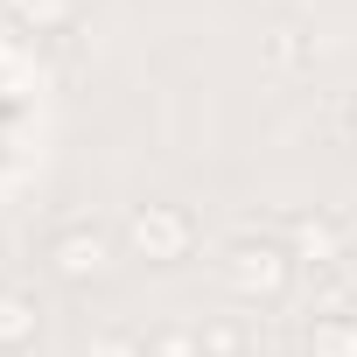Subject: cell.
<instances>
[{
    "mask_svg": "<svg viewBox=\"0 0 357 357\" xmlns=\"http://www.w3.org/2000/svg\"><path fill=\"white\" fill-rule=\"evenodd\" d=\"M126 238H133V252H147V259H183L190 238H197V225H190V211H175V204H147V211H133Z\"/></svg>",
    "mask_w": 357,
    "mask_h": 357,
    "instance_id": "6da1fadb",
    "label": "cell"
},
{
    "mask_svg": "<svg viewBox=\"0 0 357 357\" xmlns=\"http://www.w3.org/2000/svg\"><path fill=\"white\" fill-rule=\"evenodd\" d=\"M280 280H287V252L280 245H231V287L238 294H280Z\"/></svg>",
    "mask_w": 357,
    "mask_h": 357,
    "instance_id": "7a4b0ae2",
    "label": "cell"
},
{
    "mask_svg": "<svg viewBox=\"0 0 357 357\" xmlns=\"http://www.w3.org/2000/svg\"><path fill=\"white\" fill-rule=\"evenodd\" d=\"M50 259H56V273L63 280H91V273H105V238L98 231H56V245H50Z\"/></svg>",
    "mask_w": 357,
    "mask_h": 357,
    "instance_id": "3957f363",
    "label": "cell"
},
{
    "mask_svg": "<svg viewBox=\"0 0 357 357\" xmlns=\"http://www.w3.org/2000/svg\"><path fill=\"white\" fill-rule=\"evenodd\" d=\"M36 336V301L15 294V287H0V350H22Z\"/></svg>",
    "mask_w": 357,
    "mask_h": 357,
    "instance_id": "277c9868",
    "label": "cell"
},
{
    "mask_svg": "<svg viewBox=\"0 0 357 357\" xmlns=\"http://www.w3.org/2000/svg\"><path fill=\"white\" fill-rule=\"evenodd\" d=\"M315 357H357V315H315Z\"/></svg>",
    "mask_w": 357,
    "mask_h": 357,
    "instance_id": "5b68a950",
    "label": "cell"
},
{
    "mask_svg": "<svg viewBox=\"0 0 357 357\" xmlns=\"http://www.w3.org/2000/svg\"><path fill=\"white\" fill-rule=\"evenodd\" d=\"M8 15L29 29H63L70 22V0H8Z\"/></svg>",
    "mask_w": 357,
    "mask_h": 357,
    "instance_id": "8992f818",
    "label": "cell"
},
{
    "mask_svg": "<svg viewBox=\"0 0 357 357\" xmlns=\"http://www.w3.org/2000/svg\"><path fill=\"white\" fill-rule=\"evenodd\" d=\"M204 350V336H183V329H175V336H154L147 343V357H197Z\"/></svg>",
    "mask_w": 357,
    "mask_h": 357,
    "instance_id": "52a82bcc",
    "label": "cell"
},
{
    "mask_svg": "<svg viewBox=\"0 0 357 357\" xmlns=\"http://www.w3.org/2000/svg\"><path fill=\"white\" fill-rule=\"evenodd\" d=\"M301 252L308 259H336V231L329 225H301Z\"/></svg>",
    "mask_w": 357,
    "mask_h": 357,
    "instance_id": "ba28073f",
    "label": "cell"
},
{
    "mask_svg": "<svg viewBox=\"0 0 357 357\" xmlns=\"http://www.w3.org/2000/svg\"><path fill=\"white\" fill-rule=\"evenodd\" d=\"M91 357H147V350H140V343H133V336H105V343H98V350H91Z\"/></svg>",
    "mask_w": 357,
    "mask_h": 357,
    "instance_id": "9c48e42d",
    "label": "cell"
},
{
    "mask_svg": "<svg viewBox=\"0 0 357 357\" xmlns=\"http://www.w3.org/2000/svg\"><path fill=\"white\" fill-rule=\"evenodd\" d=\"M204 350H218V357H231V350H238V329H211V336H204Z\"/></svg>",
    "mask_w": 357,
    "mask_h": 357,
    "instance_id": "30bf717a",
    "label": "cell"
}]
</instances>
